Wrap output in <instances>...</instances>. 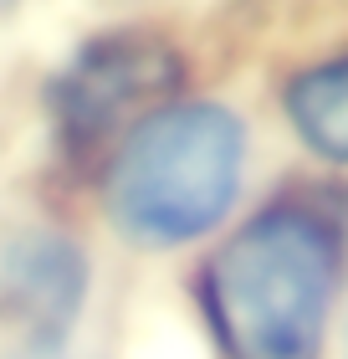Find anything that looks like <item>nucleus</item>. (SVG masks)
Listing matches in <instances>:
<instances>
[{
    "label": "nucleus",
    "mask_w": 348,
    "mask_h": 359,
    "mask_svg": "<svg viewBox=\"0 0 348 359\" xmlns=\"http://www.w3.org/2000/svg\"><path fill=\"white\" fill-rule=\"evenodd\" d=\"M338 292V231L312 210L246 221L205 267V313L230 359H318Z\"/></svg>",
    "instance_id": "1"
},
{
    "label": "nucleus",
    "mask_w": 348,
    "mask_h": 359,
    "mask_svg": "<svg viewBox=\"0 0 348 359\" xmlns=\"http://www.w3.org/2000/svg\"><path fill=\"white\" fill-rule=\"evenodd\" d=\"M246 170V128L221 103H169L139 118L108 170V216L144 247H179L221 226Z\"/></svg>",
    "instance_id": "2"
},
{
    "label": "nucleus",
    "mask_w": 348,
    "mask_h": 359,
    "mask_svg": "<svg viewBox=\"0 0 348 359\" xmlns=\"http://www.w3.org/2000/svg\"><path fill=\"white\" fill-rule=\"evenodd\" d=\"M185 83V67L154 36H103L82 46L77 62L57 77L52 103L72 139H103L144 103H159Z\"/></svg>",
    "instance_id": "3"
},
{
    "label": "nucleus",
    "mask_w": 348,
    "mask_h": 359,
    "mask_svg": "<svg viewBox=\"0 0 348 359\" xmlns=\"http://www.w3.org/2000/svg\"><path fill=\"white\" fill-rule=\"evenodd\" d=\"M88 298V257L67 236L31 231L0 252V308L31 344H52L72 329Z\"/></svg>",
    "instance_id": "4"
},
{
    "label": "nucleus",
    "mask_w": 348,
    "mask_h": 359,
    "mask_svg": "<svg viewBox=\"0 0 348 359\" xmlns=\"http://www.w3.org/2000/svg\"><path fill=\"white\" fill-rule=\"evenodd\" d=\"M287 118L307 149L348 165V57L318 62L287 88Z\"/></svg>",
    "instance_id": "5"
},
{
    "label": "nucleus",
    "mask_w": 348,
    "mask_h": 359,
    "mask_svg": "<svg viewBox=\"0 0 348 359\" xmlns=\"http://www.w3.org/2000/svg\"><path fill=\"white\" fill-rule=\"evenodd\" d=\"M15 359H57L52 349H26V354H15Z\"/></svg>",
    "instance_id": "6"
}]
</instances>
